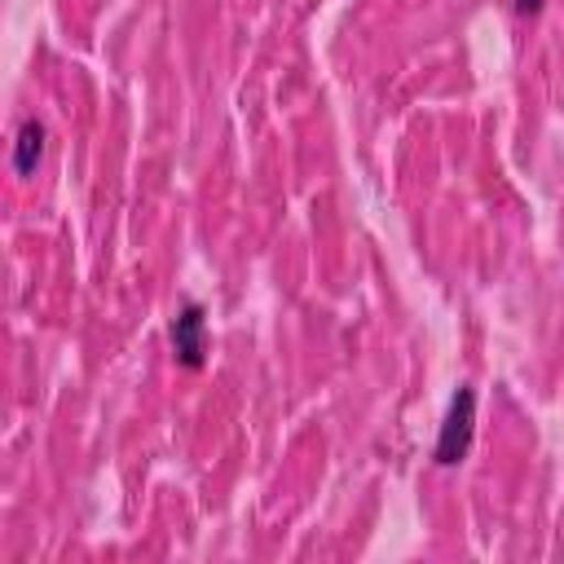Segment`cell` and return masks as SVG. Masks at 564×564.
<instances>
[{"label": "cell", "mask_w": 564, "mask_h": 564, "mask_svg": "<svg viewBox=\"0 0 564 564\" xmlns=\"http://www.w3.org/2000/svg\"><path fill=\"white\" fill-rule=\"evenodd\" d=\"M542 9V0H516V13H538Z\"/></svg>", "instance_id": "cell-4"}, {"label": "cell", "mask_w": 564, "mask_h": 564, "mask_svg": "<svg viewBox=\"0 0 564 564\" xmlns=\"http://www.w3.org/2000/svg\"><path fill=\"white\" fill-rule=\"evenodd\" d=\"M40 159H44V123L40 119H22L18 137H13V172L18 176H35Z\"/></svg>", "instance_id": "cell-3"}, {"label": "cell", "mask_w": 564, "mask_h": 564, "mask_svg": "<svg viewBox=\"0 0 564 564\" xmlns=\"http://www.w3.org/2000/svg\"><path fill=\"white\" fill-rule=\"evenodd\" d=\"M471 432H476V392L467 383H458V392L449 397V410H445V423H441V436H436L432 458L441 467L463 463L467 449H471Z\"/></svg>", "instance_id": "cell-1"}, {"label": "cell", "mask_w": 564, "mask_h": 564, "mask_svg": "<svg viewBox=\"0 0 564 564\" xmlns=\"http://www.w3.org/2000/svg\"><path fill=\"white\" fill-rule=\"evenodd\" d=\"M167 335H172V352H176V361H181L185 370H198L203 357H207V313H203V304L185 300V304L176 308Z\"/></svg>", "instance_id": "cell-2"}]
</instances>
